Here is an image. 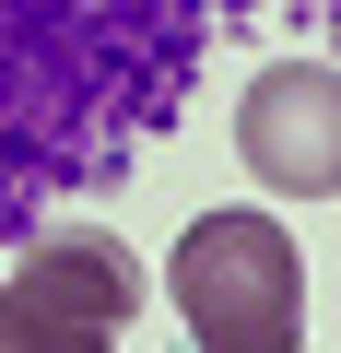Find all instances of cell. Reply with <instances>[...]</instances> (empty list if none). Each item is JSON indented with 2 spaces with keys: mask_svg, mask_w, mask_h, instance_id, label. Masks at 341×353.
<instances>
[{
  "mask_svg": "<svg viewBox=\"0 0 341 353\" xmlns=\"http://www.w3.org/2000/svg\"><path fill=\"white\" fill-rule=\"evenodd\" d=\"M165 306L189 318V353H294L306 341V259L271 212H200L165 259Z\"/></svg>",
  "mask_w": 341,
  "mask_h": 353,
  "instance_id": "1",
  "label": "cell"
},
{
  "mask_svg": "<svg viewBox=\"0 0 341 353\" xmlns=\"http://www.w3.org/2000/svg\"><path fill=\"white\" fill-rule=\"evenodd\" d=\"M236 153L271 201H329L341 189V71L329 59H271L236 106Z\"/></svg>",
  "mask_w": 341,
  "mask_h": 353,
  "instance_id": "2",
  "label": "cell"
},
{
  "mask_svg": "<svg viewBox=\"0 0 341 353\" xmlns=\"http://www.w3.org/2000/svg\"><path fill=\"white\" fill-rule=\"evenodd\" d=\"M24 294H48V306H71V318H94V330H130L141 318V259L106 236V224H48L36 248H24V271H12Z\"/></svg>",
  "mask_w": 341,
  "mask_h": 353,
  "instance_id": "3",
  "label": "cell"
},
{
  "mask_svg": "<svg viewBox=\"0 0 341 353\" xmlns=\"http://www.w3.org/2000/svg\"><path fill=\"white\" fill-rule=\"evenodd\" d=\"M0 353H118V330H94V318L48 306L24 283H0Z\"/></svg>",
  "mask_w": 341,
  "mask_h": 353,
  "instance_id": "4",
  "label": "cell"
}]
</instances>
